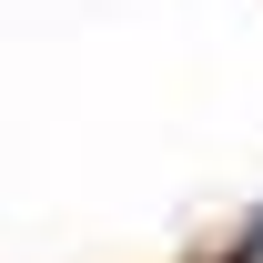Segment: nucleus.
Masks as SVG:
<instances>
[{
  "mask_svg": "<svg viewBox=\"0 0 263 263\" xmlns=\"http://www.w3.org/2000/svg\"><path fill=\"white\" fill-rule=\"evenodd\" d=\"M233 263H263V213L243 223V243H233Z\"/></svg>",
  "mask_w": 263,
  "mask_h": 263,
  "instance_id": "obj_1",
  "label": "nucleus"
}]
</instances>
